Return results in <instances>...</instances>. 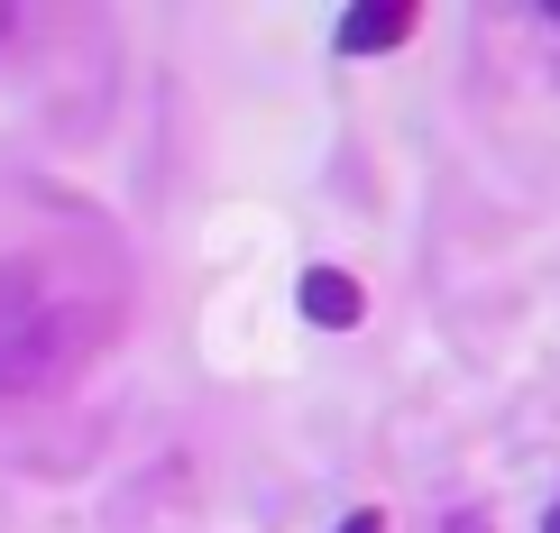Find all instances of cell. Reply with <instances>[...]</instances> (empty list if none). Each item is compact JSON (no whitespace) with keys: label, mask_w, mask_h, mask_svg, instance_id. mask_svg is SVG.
<instances>
[{"label":"cell","mask_w":560,"mask_h":533,"mask_svg":"<svg viewBox=\"0 0 560 533\" xmlns=\"http://www.w3.org/2000/svg\"><path fill=\"white\" fill-rule=\"evenodd\" d=\"M340 533H386V515H349V524H340Z\"/></svg>","instance_id":"obj_4"},{"label":"cell","mask_w":560,"mask_h":533,"mask_svg":"<svg viewBox=\"0 0 560 533\" xmlns=\"http://www.w3.org/2000/svg\"><path fill=\"white\" fill-rule=\"evenodd\" d=\"M542 533H560V506H551V524H542Z\"/></svg>","instance_id":"obj_5"},{"label":"cell","mask_w":560,"mask_h":533,"mask_svg":"<svg viewBox=\"0 0 560 533\" xmlns=\"http://www.w3.org/2000/svg\"><path fill=\"white\" fill-rule=\"evenodd\" d=\"M303 313H313L322 332H349V322H359V286H349L340 267H313L303 276Z\"/></svg>","instance_id":"obj_3"},{"label":"cell","mask_w":560,"mask_h":533,"mask_svg":"<svg viewBox=\"0 0 560 533\" xmlns=\"http://www.w3.org/2000/svg\"><path fill=\"white\" fill-rule=\"evenodd\" d=\"M56 359V313L37 304L28 276H0V386H37Z\"/></svg>","instance_id":"obj_1"},{"label":"cell","mask_w":560,"mask_h":533,"mask_svg":"<svg viewBox=\"0 0 560 533\" xmlns=\"http://www.w3.org/2000/svg\"><path fill=\"white\" fill-rule=\"evenodd\" d=\"M413 37V10H395V0H368L359 19H340V56H377V46H405Z\"/></svg>","instance_id":"obj_2"}]
</instances>
